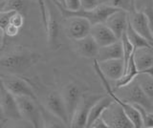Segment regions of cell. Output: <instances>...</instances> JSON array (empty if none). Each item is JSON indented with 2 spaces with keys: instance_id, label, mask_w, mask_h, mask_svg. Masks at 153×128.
Masks as SVG:
<instances>
[{
  "instance_id": "40",
  "label": "cell",
  "mask_w": 153,
  "mask_h": 128,
  "mask_svg": "<svg viewBox=\"0 0 153 128\" xmlns=\"http://www.w3.org/2000/svg\"><path fill=\"white\" fill-rule=\"evenodd\" d=\"M100 1H102V0H100Z\"/></svg>"
},
{
  "instance_id": "42",
  "label": "cell",
  "mask_w": 153,
  "mask_h": 128,
  "mask_svg": "<svg viewBox=\"0 0 153 128\" xmlns=\"http://www.w3.org/2000/svg\"><path fill=\"white\" fill-rule=\"evenodd\" d=\"M0 4H1V3H0Z\"/></svg>"
},
{
  "instance_id": "37",
  "label": "cell",
  "mask_w": 153,
  "mask_h": 128,
  "mask_svg": "<svg viewBox=\"0 0 153 128\" xmlns=\"http://www.w3.org/2000/svg\"><path fill=\"white\" fill-rule=\"evenodd\" d=\"M143 73H145V74H148V75H150L153 77V65L151 66L150 68H148L147 70H146L145 72H143Z\"/></svg>"
},
{
  "instance_id": "5",
  "label": "cell",
  "mask_w": 153,
  "mask_h": 128,
  "mask_svg": "<svg viewBox=\"0 0 153 128\" xmlns=\"http://www.w3.org/2000/svg\"><path fill=\"white\" fill-rule=\"evenodd\" d=\"M0 81L14 97L26 96L36 99V96L33 92L32 85L26 79L16 77L14 75H6L0 77Z\"/></svg>"
},
{
  "instance_id": "16",
  "label": "cell",
  "mask_w": 153,
  "mask_h": 128,
  "mask_svg": "<svg viewBox=\"0 0 153 128\" xmlns=\"http://www.w3.org/2000/svg\"><path fill=\"white\" fill-rule=\"evenodd\" d=\"M99 45L90 35L80 39L74 40V49L80 56L86 58H96L99 51Z\"/></svg>"
},
{
  "instance_id": "17",
  "label": "cell",
  "mask_w": 153,
  "mask_h": 128,
  "mask_svg": "<svg viewBox=\"0 0 153 128\" xmlns=\"http://www.w3.org/2000/svg\"><path fill=\"white\" fill-rule=\"evenodd\" d=\"M133 58L139 74L145 72L153 65V46H146L135 49L133 52Z\"/></svg>"
},
{
  "instance_id": "29",
  "label": "cell",
  "mask_w": 153,
  "mask_h": 128,
  "mask_svg": "<svg viewBox=\"0 0 153 128\" xmlns=\"http://www.w3.org/2000/svg\"><path fill=\"white\" fill-rule=\"evenodd\" d=\"M145 13L147 16V19H148V25H149V29L151 32V35L153 36V3H152V0H149L148 2L147 6L145 9Z\"/></svg>"
},
{
  "instance_id": "8",
  "label": "cell",
  "mask_w": 153,
  "mask_h": 128,
  "mask_svg": "<svg viewBox=\"0 0 153 128\" xmlns=\"http://www.w3.org/2000/svg\"><path fill=\"white\" fill-rule=\"evenodd\" d=\"M126 86L127 87V96L123 101L132 104H139L148 112L153 110V99H151L143 92L136 78H134Z\"/></svg>"
},
{
  "instance_id": "35",
  "label": "cell",
  "mask_w": 153,
  "mask_h": 128,
  "mask_svg": "<svg viewBox=\"0 0 153 128\" xmlns=\"http://www.w3.org/2000/svg\"><path fill=\"white\" fill-rule=\"evenodd\" d=\"M4 38H5V33L2 29H0V51H1V48L4 43Z\"/></svg>"
},
{
  "instance_id": "20",
  "label": "cell",
  "mask_w": 153,
  "mask_h": 128,
  "mask_svg": "<svg viewBox=\"0 0 153 128\" xmlns=\"http://www.w3.org/2000/svg\"><path fill=\"white\" fill-rule=\"evenodd\" d=\"M113 101H114L113 98L110 97L108 94H107V96H102V98H100L90 109L88 118H87V122H86V127H90V125L94 122V121H96L98 118L102 116L103 111Z\"/></svg>"
},
{
  "instance_id": "38",
  "label": "cell",
  "mask_w": 153,
  "mask_h": 128,
  "mask_svg": "<svg viewBox=\"0 0 153 128\" xmlns=\"http://www.w3.org/2000/svg\"><path fill=\"white\" fill-rule=\"evenodd\" d=\"M57 1H59V3H61L62 5H63V0H57Z\"/></svg>"
},
{
  "instance_id": "21",
  "label": "cell",
  "mask_w": 153,
  "mask_h": 128,
  "mask_svg": "<svg viewBox=\"0 0 153 128\" xmlns=\"http://www.w3.org/2000/svg\"><path fill=\"white\" fill-rule=\"evenodd\" d=\"M138 74H139V71L136 67L135 62H134L133 54H132V55L130 56V58L128 60L126 69H124V73L123 75V77L117 80L115 89H119V88L126 86V85H127L129 82H131L132 80L137 77Z\"/></svg>"
},
{
  "instance_id": "23",
  "label": "cell",
  "mask_w": 153,
  "mask_h": 128,
  "mask_svg": "<svg viewBox=\"0 0 153 128\" xmlns=\"http://www.w3.org/2000/svg\"><path fill=\"white\" fill-rule=\"evenodd\" d=\"M26 9L25 0H3L0 4V11L3 12H23Z\"/></svg>"
},
{
  "instance_id": "13",
  "label": "cell",
  "mask_w": 153,
  "mask_h": 128,
  "mask_svg": "<svg viewBox=\"0 0 153 128\" xmlns=\"http://www.w3.org/2000/svg\"><path fill=\"white\" fill-rule=\"evenodd\" d=\"M89 35L97 42L99 47H102L105 45L111 44L113 42H116L118 39L116 36L113 34V32L105 25L104 22L96 23V24L91 25Z\"/></svg>"
},
{
  "instance_id": "34",
  "label": "cell",
  "mask_w": 153,
  "mask_h": 128,
  "mask_svg": "<svg viewBox=\"0 0 153 128\" xmlns=\"http://www.w3.org/2000/svg\"><path fill=\"white\" fill-rule=\"evenodd\" d=\"M90 128H109V127L106 124V122L104 121L102 117L100 116L96 121H94V122L90 125Z\"/></svg>"
},
{
  "instance_id": "9",
  "label": "cell",
  "mask_w": 153,
  "mask_h": 128,
  "mask_svg": "<svg viewBox=\"0 0 153 128\" xmlns=\"http://www.w3.org/2000/svg\"><path fill=\"white\" fill-rule=\"evenodd\" d=\"M128 21L132 28L139 35L149 42L150 45L153 46V36L148 25L147 16L143 11H138L137 8H133L128 12Z\"/></svg>"
},
{
  "instance_id": "6",
  "label": "cell",
  "mask_w": 153,
  "mask_h": 128,
  "mask_svg": "<svg viewBox=\"0 0 153 128\" xmlns=\"http://www.w3.org/2000/svg\"><path fill=\"white\" fill-rule=\"evenodd\" d=\"M102 96H96V95H89L85 96L82 95L79 99V102L76 108V111L72 117L70 127L74 128H83L86 127L88 114L93 104Z\"/></svg>"
},
{
  "instance_id": "36",
  "label": "cell",
  "mask_w": 153,
  "mask_h": 128,
  "mask_svg": "<svg viewBox=\"0 0 153 128\" xmlns=\"http://www.w3.org/2000/svg\"><path fill=\"white\" fill-rule=\"evenodd\" d=\"M6 120H7V118H5L4 113H3V111H2V108H1V106H0V125L3 124V123L5 122V121H6Z\"/></svg>"
},
{
  "instance_id": "2",
  "label": "cell",
  "mask_w": 153,
  "mask_h": 128,
  "mask_svg": "<svg viewBox=\"0 0 153 128\" xmlns=\"http://www.w3.org/2000/svg\"><path fill=\"white\" fill-rule=\"evenodd\" d=\"M38 55L29 51H16L0 58V68L11 73H21L36 64Z\"/></svg>"
},
{
  "instance_id": "14",
  "label": "cell",
  "mask_w": 153,
  "mask_h": 128,
  "mask_svg": "<svg viewBox=\"0 0 153 128\" xmlns=\"http://www.w3.org/2000/svg\"><path fill=\"white\" fill-rule=\"evenodd\" d=\"M98 65L104 75V77L110 80H116L117 81L118 79L123 77L124 73V62L123 58L98 61Z\"/></svg>"
},
{
  "instance_id": "33",
  "label": "cell",
  "mask_w": 153,
  "mask_h": 128,
  "mask_svg": "<svg viewBox=\"0 0 153 128\" xmlns=\"http://www.w3.org/2000/svg\"><path fill=\"white\" fill-rule=\"evenodd\" d=\"M19 31H20V29H19L18 27L11 24V23H9V24L7 25V27L5 28L4 33H5V36H10V37H13V36L18 35Z\"/></svg>"
},
{
  "instance_id": "32",
  "label": "cell",
  "mask_w": 153,
  "mask_h": 128,
  "mask_svg": "<svg viewBox=\"0 0 153 128\" xmlns=\"http://www.w3.org/2000/svg\"><path fill=\"white\" fill-rule=\"evenodd\" d=\"M100 4V0H80V8L84 10H92Z\"/></svg>"
},
{
  "instance_id": "39",
  "label": "cell",
  "mask_w": 153,
  "mask_h": 128,
  "mask_svg": "<svg viewBox=\"0 0 153 128\" xmlns=\"http://www.w3.org/2000/svg\"><path fill=\"white\" fill-rule=\"evenodd\" d=\"M2 1H3V0H0V3H1V2H2Z\"/></svg>"
},
{
  "instance_id": "25",
  "label": "cell",
  "mask_w": 153,
  "mask_h": 128,
  "mask_svg": "<svg viewBox=\"0 0 153 128\" xmlns=\"http://www.w3.org/2000/svg\"><path fill=\"white\" fill-rule=\"evenodd\" d=\"M100 4H105V5L126 12H129L131 9L136 7L135 0H102Z\"/></svg>"
},
{
  "instance_id": "4",
  "label": "cell",
  "mask_w": 153,
  "mask_h": 128,
  "mask_svg": "<svg viewBox=\"0 0 153 128\" xmlns=\"http://www.w3.org/2000/svg\"><path fill=\"white\" fill-rule=\"evenodd\" d=\"M102 117L109 128H134L123 107L116 101H113L105 109Z\"/></svg>"
},
{
  "instance_id": "27",
  "label": "cell",
  "mask_w": 153,
  "mask_h": 128,
  "mask_svg": "<svg viewBox=\"0 0 153 128\" xmlns=\"http://www.w3.org/2000/svg\"><path fill=\"white\" fill-rule=\"evenodd\" d=\"M120 40H121L122 46H123V62H124V69H126L128 60H129V58H130V56L132 55L133 52H134V48H133L132 44L130 43V41L128 40L126 32L123 34Z\"/></svg>"
},
{
  "instance_id": "30",
  "label": "cell",
  "mask_w": 153,
  "mask_h": 128,
  "mask_svg": "<svg viewBox=\"0 0 153 128\" xmlns=\"http://www.w3.org/2000/svg\"><path fill=\"white\" fill-rule=\"evenodd\" d=\"M12 13L13 12L0 11V29H2L3 31L5 30V28L10 23V18H11Z\"/></svg>"
},
{
  "instance_id": "3",
  "label": "cell",
  "mask_w": 153,
  "mask_h": 128,
  "mask_svg": "<svg viewBox=\"0 0 153 128\" xmlns=\"http://www.w3.org/2000/svg\"><path fill=\"white\" fill-rule=\"evenodd\" d=\"M18 104L19 112L22 117V120L32 124L33 127H43V117L42 108L38 105L36 98L26 96L16 97Z\"/></svg>"
},
{
  "instance_id": "41",
  "label": "cell",
  "mask_w": 153,
  "mask_h": 128,
  "mask_svg": "<svg viewBox=\"0 0 153 128\" xmlns=\"http://www.w3.org/2000/svg\"><path fill=\"white\" fill-rule=\"evenodd\" d=\"M152 3H153V0H152Z\"/></svg>"
},
{
  "instance_id": "1",
  "label": "cell",
  "mask_w": 153,
  "mask_h": 128,
  "mask_svg": "<svg viewBox=\"0 0 153 128\" xmlns=\"http://www.w3.org/2000/svg\"><path fill=\"white\" fill-rule=\"evenodd\" d=\"M53 3L55 4L56 9L59 10L63 17H65L66 19L70 17L78 16V17H83L86 18L89 22L91 23V25L96 24V23H100V22H105V20L107 19V17L113 13L114 12H116L120 9L113 8L111 6L105 5V4H99V5L92 9V10H84V9L80 8L76 11H70L68 9H66L61 3H59L57 0H51Z\"/></svg>"
},
{
  "instance_id": "19",
  "label": "cell",
  "mask_w": 153,
  "mask_h": 128,
  "mask_svg": "<svg viewBox=\"0 0 153 128\" xmlns=\"http://www.w3.org/2000/svg\"><path fill=\"white\" fill-rule=\"evenodd\" d=\"M116 58H123V46L121 40L100 47L95 59H97L98 61H103Z\"/></svg>"
},
{
  "instance_id": "28",
  "label": "cell",
  "mask_w": 153,
  "mask_h": 128,
  "mask_svg": "<svg viewBox=\"0 0 153 128\" xmlns=\"http://www.w3.org/2000/svg\"><path fill=\"white\" fill-rule=\"evenodd\" d=\"M10 23L14 26L21 29L24 25V16L20 12H13L11 18H10Z\"/></svg>"
},
{
  "instance_id": "10",
  "label": "cell",
  "mask_w": 153,
  "mask_h": 128,
  "mask_svg": "<svg viewBox=\"0 0 153 128\" xmlns=\"http://www.w3.org/2000/svg\"><path fill=\"white\" fill-rule=\"evenodd\" d=\"M46 109L63 121L67 127L70 126V118L61 93L52 91L48 94L46 98Z\"/></svg>"
},
{
  "instance_id": "24",
  "label": "cell",
  "mask_w": 153,
  "mask_h": 128,
  "mask_svg": "<svg viewBox=\"0 0 153 128\" xmlns=\"http://www.w3.org/2000/svg\"><path fill=\"white\" fill-rule=\"evenodd\" d=\"M138 83L148 97L153 99V77L148 74L140 73L135 78Z\"/></svg>"
},
{
  "instance_id": "11",
  "label": "cell",
  "mask_w": 153,
  "mask_h": 128,
  "mask_svg": "<svg viewBox=\"0 0 153 128\" xmlns=\"http://www.w3.org/2000/svg\"><path fill=\"white\" fill-rule=\"evenodd\" d=\"M61 96L63 98V101L65 102L67 113H68L70 123H71L72 117H73L76 111V108L78 106L81 96H82V93H81L80 88L76 84L68 83L67 85H65L63 91L61 93Z\"/></svg>"
},
{
  "instance_id": "26",
  "label": "cell",
  "mask_w": 153,
  "mask_h": 128,
  "mask_svg": "<svg viewBox=\"0 0 153 128\" xmlns=\"http://www.w3.org/2000/svg\"><path fill=\"white\" fill-rule=\"evenodd\" d=\"M42 117H43V127H67V125L59 120V118L53 115L47 109H42Z\"/></svg>"
},
{
  "instance_id": "31",
  "label": "cell",
  "mask_w": 153,
  "mask_h": 128,
  "mask_svg": "<svg viewBox=\"0 0 153 128\" xmlns=\"http://www.w3.org/2000/svg\"><path fill=\"white\" fill-rule=\"evenodd\" d=\"M63 6L70 11L80 9V0H63Z\"/></svg>"
},
{
  "instance_id": "7",
  "label": "cell",
  "mask_w": 153,
  "mask_h": 128,
  "mask_svg": "<svg viewBox=\"0 0 153 128\" xmlns=\"http://www.w3.org/2000/svg\"><path fill=\"white\" fill-rule=\"evenodd\" d=\"M0 106H1L4 116L7 120H22L16 97L5 88L1 81H0Z\"/></svg>"
},
{
  "instance_id": "12",
  "label": "cell",
  "mask_w": 153,
  "mask_h": 128,
  "mask_svg": "<svg viewBox=\"0 0 153 128\" xmlns=\"http://www.w3.org/2000/svg\"><path fill=\"white\" fill-rule=\"evenodd\" d=\"M128 22V12L123 10H118L111 13L107 19L105 20L106 25L110 30L113 32V34L116 36L118 39H121L123 34L126 30Z\"/></svg>"
},
{
  "instance_id": "18",
  "label": "cell",
  "mask_w": 153,
  "mask_h": 128,
  "mask_svg": "<svg viewBox=\"0 0 153 128\" xmlns=\"http://www.w3.org/2000/svg\"><path fill=\"white\" fill-rule=\"evenodd\" d=\"M45 30L47 33V39L50 49H56L59 47V23L53 13V12L48 11L47 9V20L45 25Z\"/></svg>"
},
{
  "instance_id": "15",
  "label": "cell",
  "mask_w": 153,
  "mask_h": 128,
  "mask_svg": "<svg viewBox=\"0 0 153 128\" xmlns=\"http://www.w3.org/2000/svg\"><path fill=\"white\" fill-rule=\"evenodd\" d=\"M67 19H69L67 34L72 40L80 39L89 35L91 23L86 18L74 16L67 18Z\"/></svg>"
},
{
  "instance_id": "22",
  "label": "cell",
  "mask_w": 153,
  "mask_h": 128,
  "mask_svg": "<svg viewBox=\"0 0 153 128\" xmlns=\"http://www.w3.org/2000/svg\"><path fill=\"white\" fill-rule=\"evenodd\" d=\"M126 34L128 40L130 41V43L132 44L134 50L141 48V47L150 46V43L145 38V37H143L141 35H139L138 33L133 29L132 26L130 25V23H129V21L127 22Z\"/></svg>"
}]
</instances>
